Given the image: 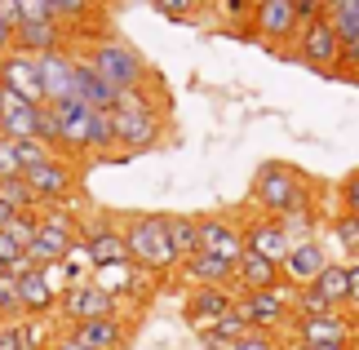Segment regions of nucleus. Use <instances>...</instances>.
Instances as JSON below:
<instances>
[{"mask_svg":"<svg viewBox=\"0 0 359 350\" xmlns=\"http://www.w3.org/2000/svg\"><path fill=\"white\" fill-rule=\"evenodd\" d=\"M337 200H341V208H346V213H355V208H359V173H351V177L337 187Z\"/></svg>","mask_w":359,"mask_h":350,"instance_id":"obj_39","label":"nucleus"},{"mask_svg":"<svg viewBox=\"0 0 359 350\" xmlns=\"http://www.w3.org/2000/svg\"><path fill=\"white\" fill-rule=\"evenodd\" d=\"M62 40H67V22H62V18H36V22H22V27H18L13 49L49 53V49H62Z\"/></svg>","mask_w":359,"mask_h":350,"instance_id":"obj_23","label":"nucleus"},{"mask_svg":"<svg viewBox=\"0 0 359 350\" xmlns=\"http://www.w3.org/2000/svg\"><path fill=\"white\" fill-rule=\"evenodd\" d=\"M124 244H129V257L142 266V271L151 275H177V266H182V257H177L173 248V231H169V213H137L124 222Z\"/></svg>","mask_w":359,"mask_h":350,"instance_id":"obj_2","label":"nucleus"},{"mask_svg":"<svg viewBox=\"0 0 359 350\" xmlns=\"http://www.w3.org/2000/svg\"><path fill=\"white\" fill-rule=\"evenodd\" d=\"M116 151V124H111V111L93 107L89 116V142H85V156H111Z\"/></svg>","mask_w":359,"mask_h":350,"instance_id":"obj_26","label":"nucleus"},{"mask_svg":"<svg viewBox=\"0 0 359 350\" xmlns=\"http://www.w3.org/2000/svg\"><path fill=\"white\" fill-rule=\"evenodd\" d=\"M0 231H5L18 248H32L36 231H40V213H13V217H9V227H0Z\"/></svg>","mask_w":359,"mask_h":350,"instance_id":"obj_32","label":"nucleus"},{"mask_svg":"<svg viewBox=\"0 0 359 350\" xmlns=\"http://www.w3.org/2000/svg\"><path fill=\"white\" fill-rule=\"evenodd\" d=\"M0 18L18 27V22H22V13H18V0H0Z\"/></svg>","mask_w":359,"mask_h":350,"instance_id":"obj_44","label":"nucleus"},{"mask_svg":"<svg viewBox=\"0 0 359 350\" xmlns=\"http://www.w3.org/2000/svg\"><path fill=\"white\" fill-rule=\"evenodd\" d=\"M351 311L359 315V262H351Z\"/></svg>","mask_w":359,"mask_h":350,"instance_id":"obj_45","label":"nucleus"},{"mask_svg":"<svg viewBox=\"0 0 359 350\" xmlns=\"http://www.w3.org/2000/svg\"><path fill=\"white\" fill-rule=\"evenodd\" d=\"M177 275L187 279L191 288H213V284H236V262L209 253V248H200V253H191L182 266H177Z\"/></svg>","mask_w":359,"mask_h":350,"instance_id":"obj_18","label":"nucleus"},{"mask_svg":"<svg viewBox=\"0 0 359 350\" xmlns=\"http://www.w3.org/2000/svg\"><path fill=\"white\" fill-rule=\"evenodd\" d=\"M9 217H13V208H9L5 200H0V227H9Z\"/></svg>","mask_w":359,"mask_h":350,"instance_id":"obj_47","label":"nucleus"},{"mask_svg":"<svg viewBox=\"0 0 359 350\" xmlns=\"http://www.w3.org/2000/svg\"><path fill=\"white\" fill-rule=\"evenodd\" d=\"M111 124H116V151H124V156H137V151L160 147V137H164L160 89L156 85L120 89L116 107H111Z\"/></svg>","mask_w":359,"mask_h":350,"instance_id":"obj_1","label":"nucleus"},{"mask_svg":"<svg viewBox=\"0 0 359 350\" xmlns=\"http://www.w3.org/2000/svg\"><path fill=\"white\" fill-rule=\"evenodd\" d=\"M293 350H355V346H302V342H288Z\"/></svg>","mask_w":359,"mask_h":350,"instance_id":"obj_46","label":"nucleus"},{"mask_svg":"<svg viewBox=\"0 0 359 350\" xmlns=\"http://www.w3.org/2000/svg\"><path fill=\"white\" fill-rule=\"evenodd\" d=\"M5 271H9V262H5V257H0V275H5Z\"/></svg>","mask_w":359,"mask_h":350,"instance_id":"obj_49","label":"nucleus"},{"mask_svg":"<svg viewBox=\"0 0 359 350\" xmlns=\"http://www.w3.org/2000/svg\"><path fill=\"white\" fill-rule=\"evenodd\" d=\"M49 350H85V346L72 337V328H58V332H53V342H49Z\"/></svg>","mask_w":359,"mask_h":350,"instance_id":"obj_42","label":"nucleus"},{"mask_svg":"<svg viewBox=\"0 0 359 350\" xmlns=\"http://www.w3.org/2000/svg\"><path fill=\"white\" fill-rule=\"evenodd\" d=\"M13 40H18V27H13V22H5V18H0V58H5V53L13 49Z\"/></svg>","mask_w":359,"mask_h":350,"instance_id":"obj_43","label":"nucleus"},{"mask_svg":"<svg viewBox=\"0 0 359 350\" xmlns=\"http://www.w3.org/2000/svg\"><path fill=\"white\" fill-rule=\"evenodd\" d=\"M200 346L204 350H236V342L222 337V332H200Z\"/></svg>","mask_w":359,"mask_h":350,"instance_id":"obj_41","label":"nucleus"},{"mask_svg":"<svg viewBox=\"0 0 359 350\" xmlns=\"http://www.w3.org/2000/svg\"><path fill=\"white\" fill-rule=\"evenodd\" d=\"M244 244L253 248V253H262V257H271V262H284L288 257V248H293V235L284 231V222L280 217H253L244 227Z\"/></svg>","mask_w":359,"mask_h":350,"instance_id":"obj_19","label":"nucleus"},{"mask_svg":"<svg viewBox=\"0 0 359 350\" xmlns=\"http://www.w3.org/2000/svg\"><path fill=\"white\" fill-rule=\"evenodd\" d=\"M22 177L32 182V191L40 195V204H72L76 182H80V169H76L72 156H49L45 164L27 169Z\"/></svg>","mask_w":359,"mask_h":350,"instance_id":"obj_9","label":"nucleus"},{"mask_svg":"<svg viewBox=\"0 0 359 350\" xmlns=\"http://www.w3.org/2000/svg\"><path fill=\"white\" fill-rule=\"evenodd\" d=\"M169 231H173V248H177V257H191V253H200V217H191V213H173L169 217Z\"/></svg>","mask_w":359,"mask_h":350,"instance_id":"obj_29","label":"nucleus"},{"mask_svg":"<svg viewBox=\"0 0 359 350\" xmlns=\"http://www.w3.org/2000/svg\"><path fill=\"white\" fill-rule=\"evenodd\" d=\"M328 262H333V257H328L324 240H297L293 248H288V257L280 262V275H284L288 288H306V284L320 279V271Z\"/></svg>","mask_w":359,"mask_h":350,"instance_id":"obj_13","label":"nucleus"},{"mask_svg":"<svg viewBox=\"0 0 359 350\" xmlns=\"http://www.w3.org/2000/svg\"><path fill=\"white\" fill-rule=\"evenodd\" d=\"M76 97L89 102V107H102V111H111L116 97H120V89L107 85V80L98 76V67H93L85 53H76Z\"/></svg>","mask_w":359,"mask_h":350,"instance_id":"obj_22","label":"nucleus"},{"mask_svg":"<svg viewBox=\"0 0 359 350\" xmlns=\"http://www.w3.org/2000/svg\"><path fill=\"white\" fill-rule=\"evenodd\" d=\"M253 204H257V213H266V217H284L288 208H297V204H306L315 200V182L306 173H297L293 164H280V160H271V164H262V169L253 173Z\"/></svg>","mask_w":359,"mask_h":350,"instance_id":"obj_3","label":"nucleus"},{"mask_svg":"<svg viewBox=\"0 0 359 350\" xmlns=\"http://www.w3.org/2000/svg\"><path fill=\"white\" fill-rule=\"evenodd\" d=\"M328 311H337L333 302L324 297L315 284H306V288H293V319H306V315H328Z\"/></svg>","mask_w":359,"mask_h":350,"instance_id":"obj_30","label":"nucleus"},{"mask_svg":"<svg viewBox=\"0 0 359 350\" xmlns=\"http://www.w3.org/2000/svg\"><path fill=\"white\" fill-rule=\"evenodd\" d=\"M236 297H240V292H236V284L191 288V292H187V311H182V315H187V324L196 328V332H204V328H209L217 315H226L231 306H236Z\"/></svg>","mask_w":359,"mask_h":350,"instance_id":"obj_14","label":"nucleus"},{"mask_svg":"<svg viewBox=\"0 0 359 350\" xmlns=\"http://www.w3.org/2000/svg\"><path fill=\"white\" fill-rule=\"evenodd\" d=\"M62 319V328L72 324H85V319H102V315H120V297L107 284H98V279H80V284H72L58 297V311H53Z\"/></svg>","mask_w":359,"mask_h":350,"instance_id":"obj_7","label":"nucleus"},{"mask_svg":"<svg viewBox=\"0 0 359 350\" xmlns=\"http://www.w3.org/2000/svg\"><path fill=\"white\" fill-rule=\"evenodd\" d=\"M248 328H253V324H248V315L240 311V306H231V311H226V315H217V319H213V324L204 328V332H222V337H231V342H240V337H244Z\"/></svg>","mask_w":359,"mask_h":350,"instance_id":"obj_34","label":"nucleus"},{"mask_svg":"<svg viewBox=\"0 0 359 350\" xmlns=\"http://www.w3.org/2000/svg\"><path fill=\"white\" fill-rule=\"evenodd\" d=\"M40 111H45V102H27V97L9 93L5 89V111H0V133L5 137H40Z\"/></svg>","mask_w":359,"mask_h":350,"instance_id":"obj_20","label":"nucleus"},{"mask_svg":"<svg viewBox=\"0 0 359 350\" xmlns=\"http://www.w3.org/2000/svg\"><path fill=\"white\" fill-rule=\"evenodd\" d=\"M80 240H85V248H89L93 271L133 262L129 257V244H124V231L116 227V222H107V217H80Z\"/></svg>","mask_w":359,"mask_h":350,"instance_id":"obj_10","label":"nucleus"},{"mask_svg":"<svg viewBox=\"0 0 359 350\" xmlns=\"http://www.w3.org/2000/svg\"><path fill=\"white\" fill-rule=\"evenodd\" d=\"M288 337H280V332H266V328H248L244 337L236 342V350H284Z\"/></svg>","mask_w":359,"mask_h":350,"instance_id":"obj_36","label":"nucleus"},{"mask_svg":"<svg viewBox=\"0 0 359 350\" xmlns=\"http://www.w3.org/2000/svg\"><path fill=\"white\" fill-rule=\"evenodd\" d=\"M53 5V18H62L67 22V32H72V27H80L93 13V0H49Z\"/></svg>","mask_w":359,"mask_h":350,"instance_id":"obj_35","label":"nucleus"},{"mask_svg":"<svg viewBox=\"0 0 359 350\" xmlns=\"http://www.w3.org/2000/svg\"><path fill=\"white\" fill-rule=\"evenodd\" d=\"M293 58L311 72H341V36L328 18H315V22H302L297 36H293Z\"/></svg>","mask_w":359,"mask_h":350,"instance_id":"obj_5","label":"nucleus"},{"mask_svg":"<svg viewBox=\"0 0 359 350\" xmlns=\"http://www.w3.org/2000/svg\"><path fill=\"white\" fill-rule=\"evenodd\" d=\"M236 306L248 315V324H253V328L280 332V337H288V328H293V288H288V284L257 288V292H240Z\"/></svg>","mask_w":359,"mask_h":350,"instance_id":"obj_8","label":"nucleus"},{"mask_svg":"<svg viewBox=\"0 0 359 350\" xmlns=\"http://www.w3.org/2000/svg\"><path fill=\"white\" fill-rule=\"evenodd\" d=\"M13 147H18V164H22V173H27V169H36V164H45L49 156H62V151H53L49 142H40V137H18Z\"/></svg>","mask_w":359,"mask_h":350,"instance_id":"obj_33","label":"nucleus"},{"mask_svg":"<svg viewBox=\"0 0 359 350\" xmlns=\"http://www.w3.org/2000/svg\"><path fill=\"white\" fill-rule=\"evenodd\" d=\"M315 288H320L333 306H346L351 311V262H328L320 271V279H315Z\"/></svg>","mask_w":359,"mask_h":350,"instance_id":"obj_25","label":"nucleus"},{"mask_svg":"<svg viewBox=\"0 0 359 350\" xmlns=\"http://www.w3.org/2000/svg\"><path fill=\"white\" fill-rule=\"evenodd\" d=\"M72 337L85 350H129V319L124 315L85 319V324H72Z\"/></svg>","mask_w":359,"mask_h":350,"instance_id":"obj_15","label":"nucleus"},{"mask_svg":"<svg viewBox=\"0 0 359 350\" xmlns=\"http://www.w3.org/2000/svg\"><path fill=\"white\" fill-rule=\"evenodd\" d=\"M275 284H284L280 262H271V257L253 253V248H244V257L236 262V292H257V288H275Z\"/></svg>","mask_w":359,"mask_h":350,"instance_id":"obj_21","label":"nucleus"},{"mask_svg":"<svg viewBox=\"0 0 359 350\" xmlns=\"http://www.w3.org/2000/svg\"><path fill=\"white\" fill-rule=\"evenodd\" d=\"M18 288H22V306H27V315H53L58 311V292L49 288V279H45V271H27V275H18Z\"/></svg>","mask_w":359,"mask_h":350,"instance_id":"obj_24","label":"nucleus"},{"mask_svg":"<svg viewBox=\"0 0 359 350\" xmlns=\"http://www.w3.org/2000/svg\"><path fill=\"white\" fill-rule=\"evenodd\" d=\"M0 85L9 93L27 97V102H45V76H40V58L27 49H9L0 58Z\"/></svg>","mask_w":359,"mask_h":350,"instance_id":"obj_12","label":"nucleus"},{"mask_svg":"<svg viewBox=\"0 0 359 350\" xmlns=\"http://www.w3.org/2000/svg\"><path fill=\"white\" fill-rule=\"evenodd\" d=\"M328 235H333V244H337L351 262H359V217H355V213H346V208H341V213H333V217H328Z\"/></svg>","mask_w":359,"mask_h":350,"instance_id":"obj_27","label":"nucleus"},{"mask_svg":"<svg viewBox=\"0 0 359 350\" xmlns=\"http://www.w3.org/2000/svg\"><path fill=\"white\" fill-rule=\"evenodd\" d=\"M0 200H5L13 213H40V195L32 191L27 177H0Z\"/></svg>","mask_w":359,"mask_h":350,"instance_id":"obj_28","label":"nucleus"},{"mask_svg":"<svg viewBox=\"0 0 359 350\" xmlns=\"http://www.w3.org/2000/svg\"><path fill=\"white\" fill-rule=\"evenodd\" d=\"M200 248L226 257V262H240L244 257V227L231 217H200Z\"/></svg>","mask_w":359,"mask_h":350,"instance_id":"obj_17","label":"nucleus"},{"mask_svg":"<svg viewBox=\"0 0 359 350\" xmlns=\"http://www.w3.org/2000/svg\"><path fill=\"white\" fill-rule=\"evenodd\" d=\"M0 177H22L18 147H13V137H5V133H0Z\"/></svg>","mask_w":359,"mask_h":350,"instance_id":"obj_37","label":"nucleus"},{"mask_svg":"<svg viewBox=\"0 0 359 350\" xmlns=\"http://www.w3.org/2000/svg\"><path fill=\"white\" fill-rule=\"evenodd\" d=\"M18 13H22V22H36V18H53V5L49 0H18Z\"/></svg>","mask_w":359,"mask_h":350,"instance_id":"obj_38","label":"nucleus"},{"mask_svg":"<svg viewBox=\"0 0 359 350\" xmlns=\"http://www.w3.org/2000/svg\"><path fill=\"white\" fill-rule=\"evenodd\" d=\"M36 58H40V76H45V102L76 97V53L49 49V53H36Z\"/></svg>","mask_w":359,"mask_h":350,"instance_id":"obj_16","label":"nucleus"},{"mask_svg":"<svg viewBox=\"0 0 359 350\" xmlns=\"http://www.w3.org/2000/svg\"><path fill=\"white\" fill-rule=\"evenodd\" d=\"M85 58L98 67V76L116 89H142L151 85V72H147V58L137 53L129 40H116V36H98L89 45Z\"/></svg>","mask_w":359,"mask_h":350,"instance_id":"obj_4","label":"nucleus"},{"mask_svg":"<svg viewBox=\"0 0 359 350\" xmlns=\"http://www.w3.org/2000/svg\"><path fill=\"white\" fill-rule=\"evenodd\" d=\"M284 350H293V346H288V342H284Z\"/></svg>","mask_w":359,"mask_h":350,"instance_id":"obj_50","label":"nucleus"},{"mask_svg":"<svg viewBox=\"0 0 359 350\" xmlns=\"http://www.w3.org/2000/svg\"><path fill=\"white\" fill-rule=\"evenodd\" d=\"M355 217H359V208H355Z\"/></svg>","mask_w":359,"mask_h":350,"instance_id":"obj_51","label":"nucleus"},{"mask_svg":"<svg viewBox=\"0 0 359 350\" xmlns=\"http://www.w3.org/2000/svg\"><path fill=\"white\" fill-rule=\"evenodd\" d=\"M22 337H18V319H0V350H18Z\"/></svg>","mask_w":359,"mask_h":350,"instance_id":"obj_40","label":"nucleus"},{"mask_svg":"<svg viewBox=\"0 0 359 350\" xmlns=\"http://www.w3.org/2000/svg\"><path fill=\"white\" fill-rule=\"evenodd\" d=\"M288 342H302V346H359V315L346 311V306H337V311H328V315L293 319Z\"/></svg>","mask_w":359,"mask_h":350,"instance_id":"obj_6","label":"nucleus"},{"mask_svg":"<svg viewBox=\"0 0 359 350\" xmlns=\"http://www.w3.org/2000/svg\"><path fill=\"white\" fill-rule=\"evenodd\" d=\"M27 306H22V288H18V275H0V319H22Z\"/></svg>","mask_w":359,"mask_h":350,"instance_id":"obj_31","label":"nucleus"},{"mask_svg":"<svg viewBox=\"0 0 359 350\" xmlns=\"http://www.w3.org/2000/svg\"><path fill=\"white\" fill-rule=\"evenodd\" d=\"M0 111H5V85H0Z\"/></svg>","mask_w":359,"mask_h":350,"instance_id":"obj_48","label":"nucleus"},{"mask_svg":"<svg viewBox=\"0 0 359 350\" xmlns=\"http://www.w3.org/2000/svg\"><path fill=\"white\" fill-rule=\"evenodd\" d=\"M248 27L253 36L271 40V45H293L297 36V5L293 0H253V13H248Z\"/></svg>","mask_w":359,"mask_h":350,"instance_id":"obj_11","label":"nucleus"}]
</instances>
